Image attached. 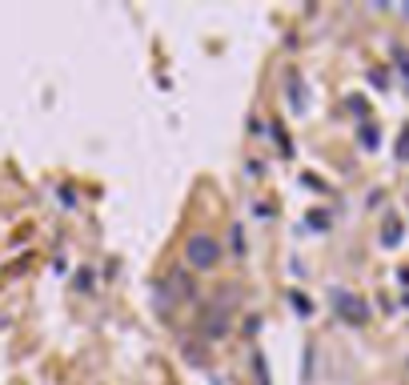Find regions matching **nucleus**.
Instances as JSON below:
<instances>
[{
  "label": "nucleus",
  "mask_w": 409,
  "mask_h": 385,
  "mask_svg": "<svg viewBox=\"0 0 409 385\" xmlns=\"http://www.w3.org/2000/svg\"><path fill=\"white\" fill-rule=\"evenodd\" d=\"M237 297H241L237 285H229L205 313H201V337H205V341H221V337L229 333V325H233L229 313H233V305H237Z\"/></svg>",
  "instance_id": "obj_1"
},
{
  "label": "nucleus",
  "mask_w": 409,
  "mask_h": 385,
  "mask_svg": "<svg viewBox=\"0 0 409 385\" xmlns=\"http://www.w3.org/2000/svg\"><path fill=\"white\" fill-rule=\"evenodd\" d=\"M193 293H196L193 281H189L180 269H173L164 281H157V309H161V313H173V309H177L180 301H189Z\"/></svg>",
  "instance_id": "obj_2"
},
{
  "label": "nucleus",
  "mask_w": 409,
  "mask_h": 385,
  "mask_svg": "<svg viewBox=\"0 0 409 385\" xmlns=\"http://www.w3.org/2000/svg\"><path fill=\"white\" fill-rule=\"evenodd\" d=\"M185 261H189L193 269H217V261H221V245H217V237H209V233H193V237L185 241Z\"/></svg>",
  "instance_id": "obj_3"
},
{
  "label": "nucleus",
  "mask_w": 409,
  "mask_h": 385,
  "mask_svg": "<svg viewBox=\"0 0 409 385\" xmlns=\"http://www.w3.org/2000/svg\"><path fill=\"white\" fill-rule=\"evenodd\" d=\"M333 309H337V317L349 321V325H365V321L373 317V309H369V301L365 297H357V293H333Z\"/></svg>",
  "instance_id": "obj_4"
},
{
  "label": "nucleus",
  "mask_w": 409,
  "mask_h": 385,
  "mask_svg": "<svg viewBox=\"0 0 409 385\" xmlns=\"http://www.w3.org/2000/svg\"><path fill=\"white\" fill-rule=\"evenodd\" d=\"M285 84H289V109H293V112H305V89H301V77H297L293 68L285 73Z\"/></svg>",
  "instance_id": "obj_5"
},
{
  "label": "nucleus",
  "mask_w": 409,
  "mask_h": 385,
  "mask_svg": "<svg viewBox=\"0 0 409 385\" xmlns=\"http://www.w3.org/2000/svg\"><path fill=\"white\" fill-rule=\"evenodd\" d=\"M401 233H406V229H401V221H397V217H389V221L381 225V245H385V249H397V245H401Z\"/></svg>",
  "instance_id": "obj_6"
},
{
  "label": "nucleus",
  "mask_w": 409,
  "mask_h": 385,
  "mask_svg": "<svg viewBox=\"0 0 409 385\" xmlns=\"http://www.w3.org/2000/svg\"><path fill=\"white\" fill-rule=\"evenodd\" d=\"M357 141H361V149H369V153H373L377 144H381V128H377V125H369V121H365V125L357 128Z\"/></svg>",
  "instance_id": "obj_7"
},
{
  "label": "nucleus",
  "mask_w": 409,
  "mask_h": 385,
  "mask_svg": "<svg viewBox=\"0 0 409 385\" xmlns=\"http://www.w3.org/2000/svg\"><path fill=\"white\" fill-rule=\"evenodd\" d=\"M253 377H257V385H273L269 382V365H265V353L253 349Z\"/></svg>",
  "instance_id": "obj_8"
},
{
  "label": "nucleus",
  "mask_w": 409,
  "mask_h": 385,
  "mask_svg": "<svg viewBox=\"0 0 409 385\" xmlns=\"http://www.w3.org/2000/svg\"><path fill=\"white\" fill-rule=\"evenodd\" d=\"M229 241H233V257H245V233H241V225L229 229Z\"/></svg>",
  "instance_id": "obj_9"
},
{
  "label": "nucleus",
  "mask_w": 409,
  "mask_h": 385,
  "mask_svg": "<svg viewBox=\"0 0 409 385\" xmlns=\"http://www.w3.org/2000/svg\"><path fill=\"white\" fill-rule=\"evenodd\" d=\"M393 56H397V73H401L406 84H409V52H406V48H393Z\"/></svg>",
  "instance_id": "obj_10"
},
{
  "label": "nucleus",
  "mask_w": 409,
  "mask_h": 385,
  "mask_svg": "<svg viewBox=\"0 0 409 385\" xmlns=\"http://www.w3.org/2000/svg\"><path fill=\"white\" fill-rule=\"evenodd\" d=\"M397 160H409V125L401 128V137H397Z\"/></svg>",
  "instance_id": "obj_11"
},
{
  "label": "nucleus",
  "mask_w": 409,
  "mask_h": 385,
  "mask_svg": "<svg viewBox=\"0 0 409 385\" xmlns=\"http://www.w3.org/2000/svg\"><path fill=\"white\" fill-rule=\"evenodd\" d=\"M301 185H309L313 192H325V181H321V176H313V173H305V176H301Z\"/></svg>",
  "instance_id": "obj_12"
},
{
  "label": "nucleus",
  "mask_w": 409,
  "mask_h": 385,
  "mask_svg": "<svg viewBox=\"0 0 409 385\" xmlns=\"http://www.w3.org/2000/svg\"><path fill=\"white\" fill-rule=\"evenodd\" d=\"M309 229H329V213H309Z\"/></svg>",
  "instance_id": "obj_13"
},
{
  "label": "nucleus",
  "mask_w": 409,
  "mask_h": 385,
  "mask_svg": "<svg viewBox=\"0 0 409 385\" xmlns=\"http://www.w3.org/2000/svg\"><path fill=\"white\" fill-rule=\"evenodd\" d=\"M77 289H93V273H88V269L77 273Z\"/></svg>",
  "instance_id": "obj_14"
},
{
  "label": "nucleus",
  "mask_w": 409,
  "mask_h": 385,
  "mask_svg": "<svg viewBox=\"0 0 409 385\" xmlns=\"http://www.w3.org/2000/svg\"><path fill=\"white\" fill-rule=\"evenodd\" d=\"M293 305H297V313H309V301H305L301 293H293Z\"/></svg>",
  "instance_id": "obj_15"
},
{
  "label": "nucleus",
  "mask_w": 409,
  "mask_h": 385,
  "mask_svg": "<svg viewBox=\"0 0 409 385\" xmlns=\"http://www.w3.org/2000/svg\"><path fill=\"white\" fill-rule=\"evenodd\" d=\"M397 13H401V16H406V20H409V4H397Z\"/></svg>",
  "instance_id": "obj_16"
},
{
  "label": "nucleus",
  "mask_w": 409,
  "mask_h": 385,
  "mask_svg": "<svg viewBox=\"0 0 409 385\" xmlns=\"http://www.w3.org/2000/svg\"><path fill=\"white\" fill-rule=\"evenodd\" d=\"M397 277H401V281H406V285H409V269H397Z\"/></svg>",
  "instance_id": "obj_17"
},
{
  "label": "nucleus",
  "mask_w": 409,
  "mask_h": 385,
  "mask_svg": "<svg viewBox=\"0 0 409 385\" xmlns=\"http://www.w3.org/2000/svg\"><path fill=\"white\" fill-rule=\"evenodd\" d=\"M406 309H409V293H406Z\"/></svg>",
  "instance_id": "obj_18"
}]
</instances>
